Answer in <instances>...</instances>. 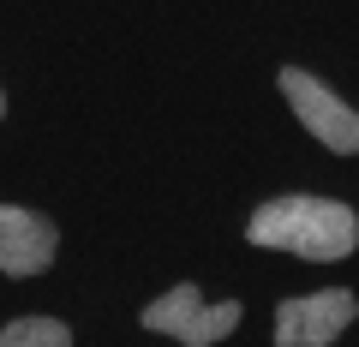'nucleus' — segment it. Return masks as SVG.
<instances>
[{
  "mask_svg": "<svg viewBox=\"0 0 359 347\" xmlns=\"http://www.w3.org/2000/svg\"><path fill=\"white\" fill-rule=\"evenodd\" d=\"M245 240L252 245H269V252H299L311 264H335L359 245V216L335 198H269V204L252 210L245 222Z\"/></svg>",
  "mask_w": 359,
  "mask_h": 347,
  "instance_id": "f257e3e1",
  "label": "nucleus"
},
{
  "mask_svg": "<svg viewBox=\"0 0 359 347\" xmlns=\"http://www.w3.org/2000/svg\"><path fill=\"white\" fill-rule=\"evenodd\" d=\"M233 323H240V299L204 306L192 282L168 287L156 306H144V329H162V335H174V341H186V347H216Z\"/></svg>",
  "mask_w": 359,
  "mask_h": 347,
  "instance_id": "f03ea898",
  "label": "nucleus"
},
{
  "mask_svg": "<svg viewBox=\"0 0 359 347\" xmlns=\"http://www.w3.org/2000/svg\"><path fill=\"white\" fill-rule=\"evenodd\" d=\"M282 96L294 102V114L306 120V132H311L318 144H330L335 156H353V150H359V120H353V108H347L335 90H323L311 72L287 66V72H282Z\"/></svg>",
  "mask_w": 359,
  "mask_h": 347,
  "instance_id": "7ed1b4c3",
  "label": "nucleus"
},
{
  "mask_svg": "<svg viewBox=\"0 0 359 347\" xmlns=\"http://www.w3.org/2000/svg\"><path fill=\"white\" fill-rule=\"evenodd\" d=\"M353 318H359V299L347 294V287L282 299V306H276V347H330Z\"/></svg>",
  "mask_w": 359,
  "mask_h": 347,
  "instance_id": "20e7f679",
  "label": "nucleus"
},
{
  "mask_svg": "<svg viewBox=\"0 0 359 347\" xmlns=\"http://www.w3.org/2000/svg\"><path fill=\"white\" fill-rule=\"evenodd\" d=\"M60 252V233L48 216L18 204H0V275H42Z\"/></svg>",
  "mask_w": 359,
  "mask_h": 347,
  "instance_id": "39448f33",
  "label": "nucleus"
},
{
  "mask_svg": "<svg viewBox=\"0 0 359 347\" xmlns=\"http://www.w3.org/2000/svg\"><path fill=\"white\" fill-rule=\"evenodd\" d=\"M0 347H72V329L60 318H18L0 329Z\"/></svg>",
  "mask_w": 359,
  "mask_h": 347,
  "instance_id": "423d86ee",
  "label": "nucleus"
},
{
  "mask_svg": "<svg viewBox=\"0 0 359 347\" xmlns=\"http://www.w3.org/2000/svg\"><path fill=\"white\" fill-rule=\"evenodd\" d=\"M0 114H6V90H0Z\"/></svg>",
  "mask_w": 359,
  "mask_h": 347,
  "instance_id": "0eeeda50",
  "label": "nucleus"
}]
</instances>
